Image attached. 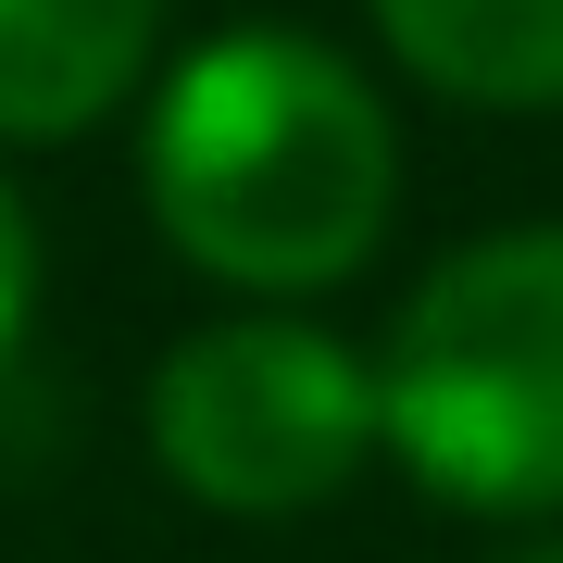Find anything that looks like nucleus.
<instances>
[{
	"label": "nucleus",
	"instance_id": "6",
	"mask_svg": "<svg viewBox=\"0 0 563 563\" xmlns=\"http://www.w3.org/2000/svg\"><path fill=\"white\" fill-rule=\"evenodd\" d=\"M25 325H38V213H25V188L0 176V363L25 351Z\"/></svg>",
	"mask_w": 563,
	"mask_h": 563
},
{
	"label": "nucleus",
	"instance_id": "1",
	"mask_svg": "<svg viewBox=\"0 0 563 563\" xmlns=\"http://www.w3.org/2000/svg\"><path fill=\"white\" fill-rule=\"evenodd\" d=\"M139 201L188 276L239 288V301H313L376 263L388 213H401V139H388V101L363 88V63L288 38V25H239L151 88Z\"/></svg>",
	"mask_w": 563,
	"mask_h": 563
},
{
	"label": "nucleus",
	"instance_id": "7",
	"mask_svg": "<svg viewBox=\"0 0 563 563\" xmlns=\"http://www.w3.org/2000/svg\"><path fill=\"white\" fill-rule=\"evenodd\" d=\"M514 563H563V539H539V551H514Z\"/></svg>",
	"mask_w": 563,
	"mask_h": 563
},
{
	"label": "nucleus",
	"instance_id": "3",
	"mask_svg": "<svg viewBox=\"0 0 563 563\" xmlns=\"http://www.w3.org/2000/svg\"><path fill=\"white\" fill-rule=\"evenodd\" d=\"M151 463L201 514L288 526L376 463V363L313 313H225L151 363Z\"/></svg>",
	"mask_w": 563,
	"mask_h": 563
},
{
	"label": "nucleus",
	"instance_id": "5",
	"mask_svg": "<svg viewBox=\"0 0 563 563\" xmlns=\"http://www.w3.org/2000/svg\"><path fill=\"white\" fill-rule=\"evenodd\" d=\"M376 38L463 113H563V0H376Z\"/></svg>",
	"mask_w": 563,
	"mask_h": 563
},
{
	"label": "nucleus",
	"instance_id": "4",
	"mask_svg": "<svg viewBox=\"0 0 563 563\" xmlns=\"http://www.w3.org/2000/svg\"><path fill=\"white\" fill-rule=\"evenodd\" d=\"M163 0H0V139L51 151L151 88Z\"/></svg>",
	"mask_w": 563,
	"mask_h": 563
},
{
	"label": "nucleus",
	"instance_id": "2",
	"mask_svg": "<svg viewBox=\"0 0 563 563\" xmlns=\"http://www.w3.org/2000/svg\"><path fill=\"white\" fill-rule=\"evenodd\" d=\"M376 451L439 514H563V225L463 239L376 351Z\"/></svg>",
	"mask_w": 563,
	"mask_h": 563
}]
</instances>
